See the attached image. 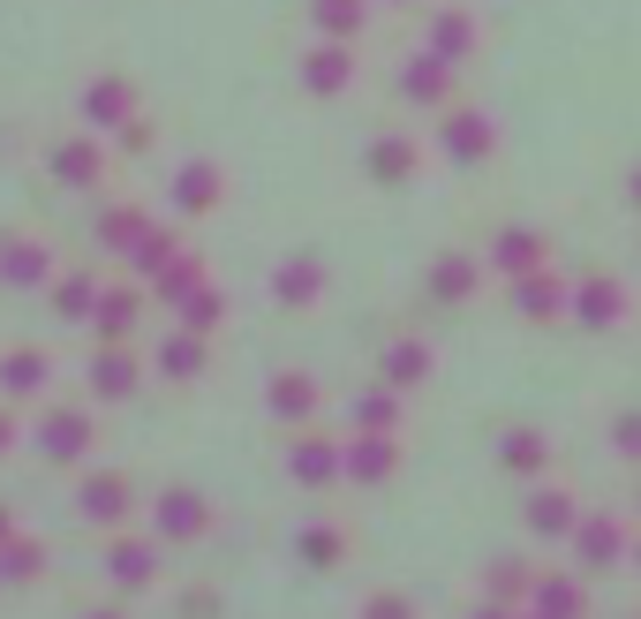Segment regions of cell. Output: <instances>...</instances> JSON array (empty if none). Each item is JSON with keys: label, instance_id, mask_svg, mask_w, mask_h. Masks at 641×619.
Returning <instances> with one entry per match:
<instances>
[{"label": "cell", "instance_id": "obj_1", "mask_svg": "<svg viewBox=\"0 0 641 619\" xmlns=\"http://www.w3.org/2000/svg\"><path fill=\"white\" fill-rule=\"evenodd\" d=\"M211 197H219V174L189 166V174H181V204H211Z\"/></svg>", "mask_w": 641, "mask_h": 619}, {"label": "cell", "instance_id": "obj_2", "mask_svg": "<svg viewBox=\"0 0 641 619\" xmlns=\"http://www.w3.org/2000/svg\"><path fill=\"white\" fill-rule=\"evenodd\" d=\"M498 265H536V235H505L498 242Z\"/></svg>", "mask_w": 641, "mask_h": 619}, {"label": "cell", "instance_id": "obj_3", "mask_svg": "<svg viewBox=\"0 0 641 619\" xmlns=\"http://www.w3.org/2000/svg\"><path fill=\"white\" fill-rule=\"evenodd\" d=\"M8 386H15V393H23V386H46V363H38V355H15V363H8Z\"/></svg>", "mask_w": 641, "mask_h": 619}, {"label": "cell", "instance_id": "obj_4", "mask_svg": "<svg viewBox=\"0 0 641 619\" xmlns=\"http://www.w3.org/2000/svg\"><path fill=\"white\" fill-rule=\"evenodd\" d=\"M446 144H461V152H483V122H469V114H461V122H446Z\"/></svg>", "mask_w": 641, "mask_h": 619}, {"label": "cell", "instance_id": "obj_5", "mask_svg": "<svg viewBox=\"0 0 641 619\" xmlns=\"http://www.w3.org/2000/svg\"><path fill=\"white\" fill-rule=\"evenodd\" d=\"M310 84H347V61H339V53H318V61H310Z\"/></svg>", "mask_w": 641, "mask_h": 619}, {"label": "cell", "instance_id": "obj_6", "mask_svg": "<svg viewBox=\"0 0 641 619\" xmlns=\"http://www.w3.org/2000/svg\"><path fill=\"white\" fill-rule=\"evenodd\" d=\"M370 619H408V605H400V597H377V605H370Z\"/></svg>", "mask_w": 641, "mask_h": 619}]
</instances>
